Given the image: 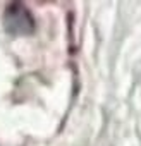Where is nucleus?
I'll return each mask as SVG.
<instances>
[{"label":"nucleus","instance_id":"1","mask_svg":"<svg viewBox=\"0 0 141 146\" xmlns=\"http://www.w3.org/2000/svg\"><path fill=\"white\" fill-rule=\"evenodd\" d=\"M4 24L7 33L16 35V36H24V35H31L35 29V19L31 16V12L23 5V4H11L5 9V16H4Z\"/></svg>","mask_w":141,"mask_h":146}]
</instances>
